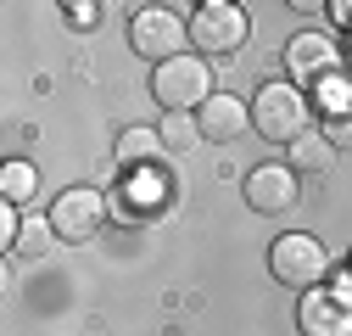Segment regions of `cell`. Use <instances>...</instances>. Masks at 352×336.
Wrapping results in <instances>:
<instances>
[{"instance_id": "cell-18", "label": "cell", "mask_w": 352, "mask_h": 336, "mask_svg": "<svg viewBox=\"0 0 352 336\" xmlns=\"http://www.w3.org/2000/svg\"><path fill=\"white\" fill-rule=\"evenodd\" d=\"M101 12H107V6H96V0H67V6H62L67 28H78V34H90V28L101 23Z\"/></svg>"}, {"instance_id": "cell-21", "label": "cell", "mask_w": 352, "mask_h": 336, "mask_svg": "<svg viewBox=\"0 0 352 336\" xmlns=\"http://www.w3.org/2000/svg\"><path fill=\"white\" fill-rule=\"evenodd\" d=\"M324 17H330L336 28H352V0H330V6H324Z\"/></svg>"}, {"instance_id": "cell-6", "label": "cell", "mask_w": 352, "mask_h": 336, "mask_svg": "<svg viewBox=\"0 0 352 336\" xmlns=\"http://www.w3.org/2000/svg\"><path fill=\"white\" fill-rule=\"evenodd\" d=\"M129 45L140 56H151V67H162L168 56H185L190 17H179V6H140L135 23H129Z\"/></svg>"}, {"instance_id": "cell-3", "label": "cell", "mask_w": 352, "mask_h": 336, "mask_svg": "<svg viewBox=\"0 0 352 336\" xmlns=\"http://www.w3.org/2000/svg\"><path fill=\"white\" fill-rule=\"evenodd\" d=\"M269 275H274L280 286H291L296 297H302V291H319L324 275H330V252H324L319 235L285 230V235H274V246H269Z\"/></svg>"}, {"instance_id": "cell-15", "label": "cell", "mask_w": 352, "mask_h": 336, "mask_svg": "<svg viewBox=\"0 0 352 336\" xmlns=\"http://www.w3.org/2000/svg\"><path fill=\"white\" fill-rule=\"evenodd\" d=\"M157 135H162L168 151H196L201 146V123H196V112H162Z\"/></svg>"}, {"instance_id": "cell-13", "label": "cell", "mask_w": 352, "mask_h": 336, "mask_svg": "<svg viewBox=\"0 0 352 336\" xmlns=\"http://www.w3.org/2000/svg\"><path fill=\"white\" fill-rule=\"evenodd\" d=\"M336 157H341V151H336L319 129H307V135L291 146V157H285V162L296 168V174H330V168H336Z\"/></svg>"}, {"instance_id": "cell-12", "label": "cell", "mask_w": 352, "mask_h": 336, "mask_svg": "<svg viewBox=\"0 0 352 336\" xmlns=\"http://www.w3.org/2000/svg\"><path fill=\"white\" fill-rule=\"evenodd\" d=\"M162 135L146 129V123H135V129H123L118 135V162H123V174H162Z\"/></svg>"}, {"instance_id": "cell-10", "label": "cell", "mask_w": 352, "mask_h": 336, "mask_svg": "<svg viewBox=\"0 0 352 336\" xmlns=\"http://www.w3.org/2000/svg\"><path fill=\"white\" fill-rule=\"evenodd\" d=\"M196 123H201V140H212V146L241 140V135L252 129V101H241V96H230V90H218V96L196 112Z\"/></svg>"}, {"instance_id": "cell-22", "label": "cell", "mask_w": 352, "mask_h": 336, "mask_svg": "<svg viewBox=\"0 0 352 336\" xmlns=\"http://www.w3.org/2000/svg\"><path fill=\"white\" fill-rule=\"evenodd\" d=\"M330 291H336V297H341V303H352V269H341V275H336V286H330Z\"/></svg>"}, {"instance_id": "cell-11", "label": "cell", "mask_w": 352, "mask_h": 336, "mask_svg": "<svg viewBox=\"0 0 352 336\" xmlns=\"http://www.w3.org/2000/svg\"><path fill=\"white\" fill-rule=\"evenodd\" d=\"M168 185H162V174H123V191H118V202H112V213L118 219H157V213H168Z\"/></svg>"}, {"instance_id": "cell-4", "label": "cell", "mask_w": 352, "mask_h": 336, "mask_svg": "<svg viewBox=\"0 0 352 336\" xmlns=\"http://www.w3.org/2000/svg\"><path fill=\"white\" fill-rule=\"evenodd\" d=\"M51 230H56V241H67V246H84V241H96L101 230H107V219H112V202L96 191V185H67V191H56V202H51Z\"/></svg>"}, {"instance_id": "cell-19", "label": "cell", "mask_w": 352, "mask_h": 336, "mask_svg": "<svg viewBox=\"0 0 352 336\" xmlns=\"http://www.w3.org/2000/svg\"><path fill=\"white\" fill-rule=\"evenodd\" d=\"M23 207H12V202H0V246L6 252H17V241H23Z\"/></svg>"}, {"instance_id": "cell-8", "label": "cell", "mask_w": 352, "mask_h": 336, "mask_svg": "<svg viewBox=\"0 0 352 336\" xmlns=\"http://www.w3.org/2000/svg\"><path fill=\"white\" fill-rule=\"evenodd\" d=\"M296 196H302V174L291 162H257L246 174V202L257 213H291Z\"/></svg>"}, {"instance_id": "cell-9", "label": "cell", "mask_w": 352, "mask_h": 336, "mask_svg": "<svg viewBox=\"0 0 352 336\" xmlns=\"http://www.w3.org/2000/svg\"><path fill=\"white\" fill-rule=\"evenodd\" d=\"M296 325H302V336H352V303H341L330 286L302 291V303H296Z\"/></svg>"}, {"instance_id": "cell-5", "label": "cell", "mask_w": 352, "mask_h": 336, "mask_svg": "<svg viewBox=\"0 0 352 336\" xmlns=\"http://www.w3.org/2000/svg\"><path fill=\"white\" fill-rule=\"evenodd\" d=\"M246 34H252V17L246 6H235V0H207V6L190 12V45L201 56H235L246 45Z\"/></svg>"}, {"instance_id": "cell-20", "label": "cell", "mask_w": 352, "mask_h": 336, "mask_svg": "<svg viewBox=\"0 0 352 336\" xmlns=\"http://www.w3.org/2000/svg\"><path fill=\"white\" fill-rule=\"evenodd\" d=\"M319 135H324L336 151H341V146H352V112H346V118H324V129H319Z\"/></svg>"}, {"instance_id": "cell-2", "label": "cell", "mask_w": 352, "mask_h": 336, "mask_svg": "<svg viewBox=\"0 0 352 336\" xmlns=\"http://www.w3.org/2000/svg\"><path fill=\"white\" fill-rule=\"evenodd\" d=\"M151 96L162 112H201L218 90H212V62L207 56H168L162 67H151Z\"/></svg>"}, {"instance_id": "cell-16", "label": "cell", "mask_w": 352, "mask_h": 336, "mask_svg": "<svg viewBox=\"0 0 352 336\" xmlns=\"http://www.w3.org/2000/svg\"><path fill=\"white\" fill-rule=\"evenodd\" d=\"M319 96V107H324V118H346L352 112V78L341 73V78H330L324 90H314Z\"/></svg>"}, {"instance_id": "cell-14", "label": "cell", "mask_w": 352, "mask_h": 336, "mask_svg": "<svg viewBox=\"0 0 352 336\" xmlns=\"http://www.w3.org/2000/svg\"><path fill=\"white\" fill-rule=\"evenodd\" d=\"M34 191H39V168H34V162L12 157L6 168H0V202H12V207H28V202H34Z\"/></svg>"}, {"instance_id": "cell-17", "label": "cell", "mask_w": 352, "mask_h": 336, "mask_svg": "<svg viewBox=\"0 0 352 336\" xmlns=\"http://www.w3.org/2000/svg\"><path fill=\"white\" fill-rule=\"evenodd\" d=\"M51 241H56L51 219H28V224H23V241H17V252H23V258H45Z\"/></svg>"}, {"instance_id": "cell-7", "label": "cell", "mask_w": 352, "mask_h": 336, "mask_svg": "<svg viewBox=\"0 0 352 336\" xmlns=\"http://www.w3.org/2000/svg\"><path fill=\"white\" fill-rule=\"evenodd\" d=\"M285 67H291V84L296 90H324L330 78H341V51L330 45L324 34H296L285 45Z\"/></svg>"}, {"instance_id": "cell-1", "label": "cell", "mask_w": 352, "mask_h": 336, "mask_svg": "<svg viewBox=\"0 0 352 336\" xmlns=\"http://www.w3.org/2000/svg\"><path fill=\"white\" fill-rule=\"evenodd\" d=\"M252 129H257L263 140L296 146L307 129H314V96L296 90L291 78H269V84H257V96H252Z\"/></svg>"}]
</instances>
